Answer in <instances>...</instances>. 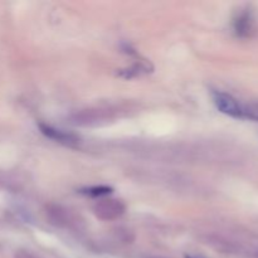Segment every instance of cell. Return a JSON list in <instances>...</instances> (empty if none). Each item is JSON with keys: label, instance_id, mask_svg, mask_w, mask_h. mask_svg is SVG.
I'll return each mask as SVG.
<instances>
[{"label": "cell", "instance_id": "277c9868", "mask_svg": "<svg viewBox=\"0 0 258 258\" xmlns=\"http://www.w3.org/2000/svg\"><path fill=\"white\" fill-rule=\"evenodd\" d=\"M236 32L242 37H246L251 32V17H249L248 13H243L236 20Z\"/></svg>", "mask_w": 258, "mask_h": 258}, {"label": "cell", "instance_id": "6da1fadb", "mask_svg": "<svg viewBox=\"0 0 258 258\" xmlns=\"http://www.w3.org/2000/svg\"><path fill=\"white\" fill-rule=\"evenodd\" d=\"M213 101L216 103L217 108L224 115H228L231 117L242 118L247 117V112L242 108L238 101L231 95L224 92H213Z\"/></svg>", "mask_w": 258, "mask_h": 258}, {"label": "cell", "instance_id": "7a4b0ae2", "mask_svg": "<svg viewBox=\"0 0 258 258\" xmlns=\"http://www.w3.org/2000/svg\"><path fill=\"white\" fill-rule=\"evenodd\" d=\"M125 204L117 199L101 201L93 208L96 217L102 221H113L125 213Z\"/></svg>", "mask_w": 258, "mask_h": 258}, {"label": "cell", "instance_id": "52a82bcc", "mask_svg": "<svg viewBox=\"0 0 258 258\" xmlns=\"http://www.w3.org/2000/svg\"><path fill=\"white\" fill-rule=\"evenodd\" d=\"M186 258H194V257H190V256H186Z\"/></svg>", "mask_w": 258, "mask_h": 258}, {"label": "cell", "instance_id": "5b68a950", "mask_svg": "<svg viewBox=\"0 0 258 258\" xmlns=\"http://www.w3.org/2000/svg\"><path fill=\"white\" fill-rule=\"evenodd\" d=\"M82 193L91 197H102L112 193V189L108 188V186H92V188H87L82 190Z\"/></svg>", "mask_w": 258, "mask_h": 258}, {"label": "cell", "instance_id": "8992f818", "mask_svg": "<svg viewBox=\"0 0 258 258\" xmlns=\"http://www.w3.org/2000/svg\"><path fill=\"white\" fill-rule=\"evenodd\" d=\"M15 258H38V257L34 256V254H32L30 252L19 251L17 252V254H15Z\"/></svg>", "mask_w": 258, "mask_h": 258}, {"label": "cell", "instance_id": "3957f363", "mask_svg": "<svg viewBox=\"0 0 258 258\" xmlns=\"http://www.w3.org/2000/svg\"><path fill=\"white\" fill-rule=\"evenodd\" d=\"M39 128L40 131H42L43 135L52 139V140L57 141V143L64 144V145H68V146H75L80 144V138L73 135V134L67 133V131L59 130V128H55L49 125H44V123H40Z\"/></svg>", "mask_w": 258, "mask_h": 258}]
</instances>
